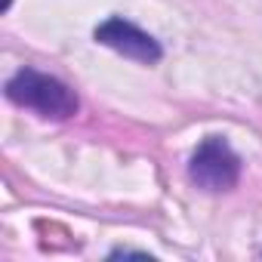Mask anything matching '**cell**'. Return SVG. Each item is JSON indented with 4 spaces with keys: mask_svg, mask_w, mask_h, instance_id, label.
Instances as JSON below:
<instances>
[{
    "mask_svg": "<svg viewBox=\"0 0 262 262\" xmlns=\"http://www.w3.org/2000/svg\"><path fill=\"white\" fill-rule=\"evenodd\" d=\"M188 176L204 191H228L241 179V158L225 136H207L188 161Z\"/></svg>",
    "mask_w": 262,
    "mask_h": 262,
    "instance_id": "cell-2",
    "label": "cell"
},
{
    "mask_svg": "<svg viewBox=\"0 0 262 262\" xmlns=\"http://www.w3.org/2000/svg\"><path fill=\"white\" fill-rule=\"evenodd\" d=\"M7 99L37 111L40 117H53V120H68L77 114V96L71 86H65L59 77L34 71V68H22L7 80Z\"/></svg>",
    "mask_w": 262,
    "mask_h": 262,
    "instance_id": "cell-1",
    "label": "cell"
},
{
    "mask_svg": "<svg viewBox=\"0 0 262 262\" xmlns=\"http://www.w3.org/2000/svg\"><path fill=\"white\" fill-rule=\"evenodd\" d=\"M96 40L111 47V50H117V53H123V56H129V59H136V62H148L151 65V62L161 59V43L148 31H142L139 25L126 22L120 16L105 19L96 28Z\"/></svg>",
    "mask_w": 262,
    "mask_h": 262,
    "instance_id": "cell-3",
    "label": "cell"
}]
</instances>
